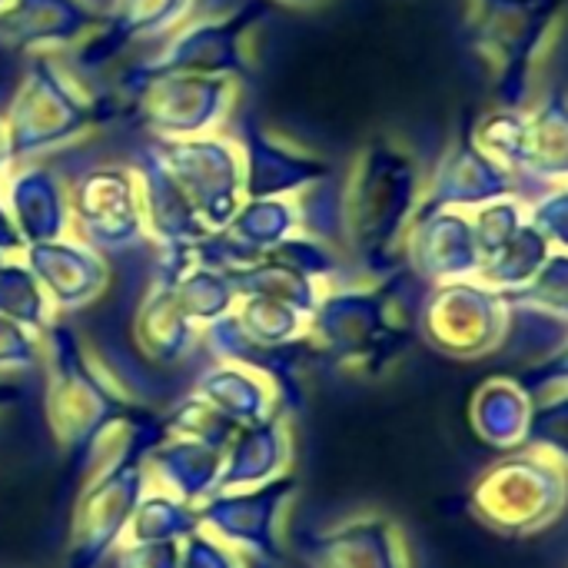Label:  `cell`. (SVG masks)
I'll use <instances>...</instances> for the list:
<instances>
[{
    "label": "cell",
    "instance_id": "6da1fadb",
    "mask_svg": "<svg viewBox=\"0 0 568 568\" xmlns=\"http://www.w3.org/2000/svg\"><path fill=\"white\" fill-rule=\"evenodd\" d=\"M423 190L419 156L393 133H376L353 153L333 190V230L363 270L389 276L403 266L406 230Z\"/></svg>",
    "mask_w": 568,
    "mask_h": 568
},
{
    "label": "cell",
    "instance_id": "7a4b0ae2",
    "mask_svg": "<svg viewBox=\"0 0 568 568\" xmlns=\"http://www.w3.org/2000/svg\"><path fill=\"white\" fill-rule=\"evenodd\" d=\"M463 33L499 106H526L566 0H459Z\"/></svg>",
    "mask_w": 568,
    "mask_h": 568
},
{
    "label": "cell",
    "instance_id": "3957f363",
    "mask_svg": "<svg viewBox=\"0 0 568 568\" xmlns=\"http://www.w3.org/2000/svg\"><path fill=\"white\" fill-rule=\"evenodd\" d=\"M0 116L10 143V160L30 163L83 136L103 116V103L93 100L57 63L53 53H33L20 87L7 103V113Z\"/></svg>",
    "mask_w": 568,
    "mask_h": 568
},
{
    "label": "cell",
    "instance_id": "277c9868",
    "mask_svg": "<svg viewBox=\"0 0 568 568\" xmlns=\"http://www.w3.org/2000/svg\"><path fill=\"white\" fill-rule=\"evenodd\" d=\"M568 506V469L536 449H516L473 489L476 516L503 536H532L559 523Z\"/></svg>",
    "mask_w": 568,
    "mask_h": 568
},
{
    "label": "cell",
    "instance_id": "5b68a950",
    "mask_svg": "<svg viewBox=\"0 0 568 568\" xmlns=\"http://www.w3.org/2000/svg\"><path fill=\"white\" fill-rule=\"evenodd\" d=\"M236 103V80L200 73L133 70L126 80V113L140 130L163 140L213 133Z\"/></svg>",
    "mask_w": 568,
    "mask_h": 568
},
{
    "label": "cell",
    "instance_id": "8992f818",
    "mask_svg": "<svg viewBox=\"0 0 568 568\" xmlns=\"http://www.w3.org/2000/svg\"><path fill=\"white\" fill-rule=\"evenodd\" d=\"M423 336L446 356L479 359L496 353L513 333L509 300L483 280L433 283L419 310Z\"/></svg>",
    "mask_w": 568,
    "mask_h": 568
},
{
    "label": "cell",
    "instance_id": "52a82bcc",
    "mask_svg": "<svg viewBox=\"0 0 568 568\" xmlns=\"http://www.w3.org/2000/svg\"><path fill=\"white\" fill-rule=\"evenodd\" d=\"M146 150L163 163L173 183L186 193L206 230H223L240 210L243 196V153L233 136L200 133L163 140L150 136Z\"/></svg>",
    "mask_w": 568,
    "mask_h": 568
},
{
    "label": "cell",
    "instance_id": "ba28073f",
    "mask_svg": "<svg viewBox=\"0 0 568 568\" xmlns=\"http://www.w3.org/2000/svg\"><path fill=\"white\" fill-rule=\"evenodd\" d=\"M266 17V0H240L226 13H210L176 27L156 57L143 60L150 73H200V77H246L250 60L243 40Z\"/></svg>",
    "mask_w": 568,
    "mask_h": 568
},
{
    "label": "cell",
    "instance_id": "9c48e42d",
    "mask_svg": "<svg viewBox=\"0 0 568 568\" xmlns=\"http://www.w3.org/2000/svg\"><path fill=\"white\" fill-rule=\"evenodd\" d=\"M70 226L97 253H126L146 240L136 170L100 163L70 183Z\"/></svg>",
    "mask_w": 568,
    "mask_h": 568
},
{
    "label": "cell",
    "instance_id": "30bf717a",
    "mask_svg": "<svg viewBox=\"0 0 568 568\" xmlns=\"http://www.w3.org/2000/svg\"><path fill=\"white\" fill-rule=\"evenodd\" d=\"M403 266L426 283L469 280L483 266V253L469 210L419 206L403 243Z\"/></svg>",
    "mask_w": 568,
    "mask_h": 568
},
{
    "label": "cell",
    "instance_id": "8fae6325",
    "mask_svg": "<svg viewBox=\"0 0 568 568\" xmlns=\"http://www.w3.org/2000/svg\"><path fill=\"white\" fill-rule=\"evenodd\" d=\"M519 193V176L509 173L503 163L486 156L476 140L469 123L449 140L443 150L419 206H453V210H479L483 203H493L499 196Z\"/></svg>",
    "mask_w": 568,
    "mask_h": 568
},
{
    "label": "cell",
    "instance_id": "7c38bea8",
    "mask_svg": "<svg viewBox=\"0 0 568 568\" xmlns=\"http://www.w3.org/2000/svg\"><path fill=\"white\" fill-rule=\"evenodd\" d=\"M87 0H7L0 7V47L27 53H60L80 47L97 27Z\"/></svg>",
    "mask_w": 568,
    "mask_h": 568
},
{
    "label": "cell",
    "instance_id": "4fadbf2b",
    "mask_svg": "<svg viewBox=\"0 0 568 568\" xmlns=\"http://www.w3.org/2000/svg\"><path fill=\"white\" fill-rule=\"evenodd\" d=\"M243 153V196L266 200V196H296L306 186H320L333 176V166L313 153L293 150L290 143L266 133L256 120H243L240 133Z\"/></svg>",
    "mask_w": 568,
    "mask_h": 568
},
{
    "label": "cell",
    "instance_id": "5bb4252c",
    "mask_svg": "<svg viewBox=\"0 0 568 568\" xmlns=\"http://www.w3.org/2000/svg\"><path fill=\"white\" fill-rule=\"evenodd\" d=\"M399 270L386 276L379 290L363 293H336L323 303H316V323L320 329L343 349H366L376 343H393L396 336L409 333V320L396 316L399 303Z\"/></svg>",
    "mask_w": 568,
    "mask_h": 568
},
{
    "label": "cell",
    "instance_id": "9a60e30c",
    "mask_svg": "<svg viewBox=\"0 0 568 568\" xmlns=\"http://www.w3.org/2000/svg\"><path fill=\"white\" fill-rule=\"evenodd\" d=\"M136 183H140V213H143V233L156 240L163 250H183L203 243L213 230L196 216L186 193L173 183V176L163 170V163L146 150L133 163Z\"/></svg>",
    "mask_w": 568,
    "mask_h": 568
},
{
    "label": "cell",
    "instance_id": "2e32d148",
    "mask_svg": "<svg viewBox=\"0 0 568 568\" xmlns=\"http://www.w3.org/2000/svg\"><path fill=\"white\" fill-rule=\"evenodd\" d=\"M3 203L23 246L70 233V186L47 163H20V170L10 176Z\"/></svg>",
    "mask_w": 568,
    "mask_h": 568
},
{
    "label": "cell",
    "instance_id": "e0dca14e",
    "mask_svg": "<svg viewBox=\"0 0 568 568\" xmlns=\"http://www.w3.org/2000/svg\"><path fill=\"white\" fill-rule=\"evenodd\" d=\"M23 250H27L30 273L43 286V293L63 310L90 303L110 280L103 256L83 240L60 236L47 243H30Z\"/></svg>",
    "mask_w": 568,
    "mask_h": 568
},
{
    "label": "cell",
    "instance_id": "ac0fdd59",
    "mask_svg": "<svg viewBox=\"0 0 568 568\" xmlns=\"http://www.w3.org/2000/svg\"><path fill=\"white\" fill-rule=\"evenodd\" d=\"M190 7H193V0H113V7L100 20V27L80 43L77 63L83 70H100L123 47L170 33L173 27H180V20L186 17Z\"/></svg>",
    "mask_w": 568,
    "mask_h": 568
},
{
    "label": "cell",
    "instance_id": "d6986e66",
    "mask_svg": "<svg viewBox=\"0 0 568 568\" xmlns=\"http://www.w3.org/2000/svg\"><path fill=\"white\" fill-rule=\"evenodd\" d=\"M532 419V396L516 376H496L483 383L473 399V426L476 433L499 449H523Z\"/></svg>",
    "mask_w": 568,
    "mask_h": 568
},
{
    "label": "cell",
    "instance_id": "ffe728a7",
    "mask_svg": "<svg viewBox=\"0 0 568 568\" xmlns=\"http://www.w3.org/2000/svg\"><path fill=\"white\" fill-rule=\"evenodd\" d=\"M549 186L568 183V97L552 93L529 110V160L526 176Z\"/></svg>",
    "mask_w": 568,
    "mask_h": 568
},
{
    "label": "cell",
    "instance_id": "44dd1931",
    "mask_svg": "<svg viewBox=\"0 0 568 568\" xmlns=\"http://www.w3.org/2000/svg\"><path fill=\"white\" fill-rule=\"evenodd\" d=\"M549 253H552V243L539 233V226L532 220H526L509 243H503L496 253H489L483 260L476 280H483L486 286L509 296V293L523 290L542 270Z\"/></svg>",
    "mask_w": 568,
    "mask_h": 568
},
{
    "label": "cell",
    "instance_id": "7402d4cb",
    "mask_svg": "<svg viewBox=\"0 0 568 568\" xmlns=\"http://www.w3.org/2000/svg\"><path fill=\"white\" fill-rule=\"evenodd\" d=\"M469 130H473L476 146L486 156L503 163L519 180L526 176V160H529V110L526 106H499L496 103L486 113H479L469 123Z\"/></svg>",
    "mask_w": 568,
    "mask_h": 568
},
{
    "label": "cell",
    "instance_id": "603a6c76",
    "mask_svg": "<svg viewBox=\"0 0 568 568\" xmlns=\"http://www.w3.org/2000/svg\"><path fill=\"white\" fill-rule=\"evenodd\" d=\"M506 296V293H503ZM513 310L532 313L539 320L549 323H562L568 326V253L566 250H552L549 260L542 263V270L516 293L506 296Z\"/></svg>",
    "mask_w": 568,
    "mask_h": 568
},
{
    "label": "cell",
    "instance_id": "cb8c5ba5",
    "mask_svg": "<svg viewBox=\"0 0 568 568\" xmlns=\"http://www.w3.org/2000/svg\"><path fill=\"white\" fill-rule=\"evenodd\" d=\"M0 316L33 326L47 320V293L27 263H0Z\"/></svg>",
    "mask_w": 568,
    "mask_h": 568
},
{
    "label": "cell",
    "instance_id": "d4e9b609",
    "mask_svg": "<svg viewBox=\"0 0 568 568\" xmlns=\"http://www.w3.org/2000/svg\"><path fill=\"white\" fill-rule=\"evenodd\" d=\"M526 449L546 453L549 459L568 469V389L532 399Z\"/></svg>",
    "mask_w": 568,
    "mask_h": 568
},
{
    "label": "cell",
    "instance_id": "484cf974",
    "mask_svg": "<svg viewBox=\"0 0 568 568\" xmlns=\"http://www.w3.org/2000/svg\"><path fill=\"white\" fill-rule=\"evenodd\" d=\"M526 220H529V200H523L519 193L499 196V200L473 210V230H476V243H479L483 260L489 253H496L503 243H509Z\"/></svg>",
    "mask_w": 568,
    "mask_h": 568
},
{
    "label": "cell",
    "instance_id": "4316f807",
    "mask_svg": "<svg viewBox=\"0 0 568 568\" xmlns=\"http://www.w3.org/2000/svg\"><path fill=\"white\" fill-rule=\"evenodd\" d=\"M529 220L552 243V250L568 253V183L552 186L542 196L529 200Z\"/></svg>",
    "mask_w": 568,
    "mask_h": 568
},
{
    "label": "cell",
    "instance_id": "83f0119b",
    "mask_svg": "<svg viewBox=\"0 0 568 568\" xmlns=\"http://www.w3.org/2000/svg\"><path fill=\"white\" fill-rule=\"evenodd\" d=\"M523 386H526V393L532 396V399H539V396H549V393H559V389H568V336L546 356V359H539L536 366H529L523 376H516Z\"/></svg>",
    "mask_w": 568,
    "mask_h": 568
},
{
    "label": "cell",
    "instance_id": "f1b7e54d",
    "mask_svg": "<svg viewBox=\"0 0 568 568\" xmlns=\"http://www.w3.org/2000/svg\"><path fill=\"white\" fill-rule=\"evenodd\" d=\"M17 250H23V240H20V233H17V226H13V220H10L7 203L0 200V253L10 256V253H17Z\"/></svg>",
    "mask_w": 568,
    "mask_h": 568
},
{
    "label": "cell",
    "instance_id": "f546056e",
    "mask_svg": "<svg viewBox=\"0 0 568 568\" xmlns=\"http://www.w3.org/2000/svg\"><path fill=\"white\" fill-rule=\"evenodd\" d=\"M10 163H13L10 160V143H7V130H3V116H0V176L7 173Z\"/></svg>",
    "mask_w": 568,
    "mask_h": 568
},
{
    "label": "cell",
    "instance_id": "4dcf8cb0",
    "mask_svg": "<svg viewBox=\"0 0 568 568\" xmlns=\"http://www.w3.org/2000/svg\"><path fill=\"white\" fill-rule=\"evenodd\" d=\"M87 3H90V7H93L97 13H106V10L113 7V0H87Z\"/></svg>",
    "mask_w": 568,
    "mask_h": 568
},
{
    "label": "cell",
    "instance_id": "1f68e13d",
    "mask_svg": "<svg viewBox=\"0 0 568 568\" xmlns=\"http://www.w3.org/2000/svg\"><path fill=\"white\" fill-rule=\"evenodd\" d=\"M283 3H320V0H283Z\"/></svg>",
    "mask_w": 568,
    "mask_h": 568
},
{
    "label": "cell",
    "instance_id": "d6a6232c",
    "mask_svg": "<svg viewBox=\"0 0 568 568\" xmlns=\"http://www.w3.org/2000/svg\"><path fill=\"white\" fill-rule=\"evenodd\" d=\"M3 260H7V256H3V253H0V263H3Z\"/></svg>",
    "mask_w": 568,
    "mask_h": 568
},
{
    "label": "cell",
    "instance_id": "836d02e7",
    "mask_svg": "<svg viewBox=\"0 0 568 568\" xmlns=\"http://www.w3.org/2000/svg\"><path fill=\"white\" fill-rule=\"evenodd\" d=\"M3 3H7V0H0V7H3Z\"/></svg>",
    "mask_w": 568,
    "mask_h": 568
}]
</instances>
